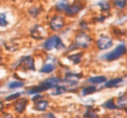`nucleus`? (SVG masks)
<instances>
[{"label":"nucleus","instance_id":"cd10ccee","mask_svg":"<svg viewBox=\"0 0 127 118\" xmlns=\"http://www.w3.org/2000/svg\"><path fill=\"white\" fill-rule=\"evenodd\" d=\"M84 117H87V118H97V115L95 113L90 111V110H87V113L84 114Z\"/></svg>","mask_w":127,"mask_h":118},{"label":"nucleus","instance_id":"20e7f679","mask_svg":"<svg viewBox=\"0 0 127 118\" xmlns=\"http://www.w3.org/2000/svg\"><path fill=\"white\" fill-rule=\"evenodd\" d=\"M18 66L25 70H32V71L35 70L34 59L30 56H25L22 58L21 60L19 61Z\"/></svg>","mask_w":127,"mask_h":118},{"label":"nucleus","instance_id":"f3484780","mask_svg":"<svg viewBox=\"0 0 127 118\" xmlns=\"http://www.w3.org/2000/svg\"><path fill=\"white\" fill-rule=\"evenodd\" d=\"M54 64H52V63H46L45 64L42 68L41 69V73H49L52 72L54 70Z\"/></svg>","mask_w":127,"mask_h":118},{"label":"nucleus","instance_id":"c85d7f7f","mask_svg":"<svg viewBox=\"0 0 127 118\" xmlns=\"http://www.w3.org/2000/svg\"><path fill=\"white\" fill-rule=\"evenodd\" d=\"M41 97V95H36V96H34V97H33V99H32V100H36L37 99H39V97Z\"/></svg>","mask_w":127,"mask_h":118},{"label":"nucleus","instance_id":"9b49d317","mask_svg":"<svg viewBox=\"0 0 127 118\" xmlns=\"http://www.w3.org/2000/svg\"><path fill=\"white\" fill-rule=\"evenodd\" d=\"M69 6V0H60L55 5V9L59 11L66 10V8Z\"/></svg>","mask_w":127,"mask_h":118},{"label":"nucleus","instance_id":"9d476101","mask_svg":"<svg viewBox=\"0 0 127 118\" xmlns=\"http://www.w3.org/2000/svg\"><path fill=\"white\" fill-rule=\"evenodd\" d=\"M80 10H81L80 6L76 4H74L72 5L69 6L65 11H66V14L68 15H74L76 14H77Z\"/></svg>","mask_w":127,"mask_h":118},{"label":"nucleus","instance_id":"f8f14e48","mask_svg":"<svg viewBox=\"0 0 127 118\" xmlns=\"http://www.w3.org/2000/svg\"><path fill=\"white\" fill-rule=\"evenodd\" d=\"M48 105H49V102L46 100H41L35 103L34 108L39 111H45L46 108L48 107Z\"/></svg>","mask_w":127,"mask_h":118},{"label":"nucleus","instance_id":"393cba45","mask_svg":"<svg viewBox=\"0 0 127 118\" xmlns=\"http://www.w3.org/2000/svg\"><path fill=\"white\" fill-rule=\"evenodd\" d=\"M98 5L100 6L101 9L104 10V11H106V10H108V9H110L109 4L108 2H106V1H101V2H99Z\"/></svg>","mask_w":127,"mask_h":118},{"label":"nucleus","instance_id":"4468645a","mask_svg":"<svg viewBox=\"0 0 127 118\" xmlns=\"http://www.w3.org/2000/svg\"><path fill=\"white\" fill-rule=\"evenodd\" d=\"M106 81V78L105 76H96V77H92L89 79V82L94 84H100Z\"/></svg>","mask_w":127,"mask_h":118},{"label":"nucleus","instance_id":"c756f323","mask_svg":"<svg viewBox=\"0 0 127 118\" xmlns=\"http://www.w3.org/2000/svg\"><path fill=\"white\" fill-rule=\"evenodd\" d=\"M3 107H4V106H3V103H2L1 102H0V111L3 109Z\"/></svg>","mask_w":127,"mask_h":118},{"label":"nucleus","instance_id":"bb28decb","mask_svg":"<svg viewBox=\"0 0 127 118\" xmlns=\"http://www.w3.org/2000/svg\"><path fill=\"white\" fill-rule=\"evenodd\" d=\"M21 95V93H14L11 95L8 96L6 97V100H14L16 98L19 97Z\"/></svg>","mask_w":127,"mask_h":118},{"label":"nucleus","instance_id":"0eeeda50","mask_svg":"<svg viewBox=\"0 0 127 118\" xmlns=\"http://www.w3.org/2000/svg\"><path fill=\"white\" fill-rule=\"evenodd\" d=\"M45 29L41 26H35L34 28L31 31V36L35 39H42L46 36Z\"/></svg>","mask_w":127,"mask_h":118},{"label":"nucleus","instance_id":"f257e3e1","mask_svg":"<svg viewBox=\"0 0 127 118\" xmlns=\"http://www.w3.org/2000/svg\"><path fill=\"white\" fill-rule=\"evenodd\" d=\"M127 49L125 45L124 44H120L115 49H114L112 51L104 55L102 58L104 60H106L108 61H112L119 58L120 57L124 56L127 53Z\"/></svg>","mask_w":127,"mask_h":118},{"label":"nucleus","instance_id":"5701e85b","mask_svg":"<svg viewBox=\"0 0 127 118\" xmlns=\"http://www.w3.org/2000/svg\"><path fill=\"white\" fill-rule=\"evenodd\" d=\"M8 25V22L6 21V14L4 13L0 14V26L5 27Z\"/></svg>","mask_w":127,"mask_h":118},{"label":"nucleus","instance_id":"423d86ee","mask_svg":"<svg viewBox=\"0 0 127 118\" xmlns=\"http://www.w3.org/2000/svg\"><path fill=\"white\" fill-rule=\"evenodd\" d=\"M64 26V20L61 16H55L50 22V27L54 31H58Z\"/></svg>","mask_w":127,"mask_h":118},{"label":"nucleus","instance_id":"7ed1b4c3","mask_svg":"<svg viewBox=\"0 0 127 118\" xmlns=\"http://www.w3.org/2000/svg\"><path fill=\"white\" fill-rule=\"evenodd\" d=\"M92 43V39L85 33H81L76 36L75 46L77 48H88Z\"/></svg>","mask_w":127,"mask_h":118},{"label":"nucleus","instance_id":"412c9836","mask_svg":"<svg viewBox=\"0 0 127 118\" xmlns=\"http://www.w3.org/2000/svg\"><path fill=\"white\" fill-rule=\"evenodd\" d=\"M102 106L105 108H106V109H109V110H114V109H116L118 107L114 104V102L113 99H109V100L104 102Z\"/></svg>","mask_w":127,"mask_h":118},{"label":"nucleus","instance_id":"a878e982","mask_svg":"<svg viewBox=\"0 0 127 118\" xmlns=\"http://www.w3.org/2000/svg\"><path fill=\"white\" fill-rule=\"evenodd\" d=\"M29 14L32 16V17H36L39 14V9H37V8H36V7H32V8H31L30 9H29Z\"/></svg>","mask_w":127,"mask_h":118},{"label":"nucleus","instance_id":"aec40b11","mask_svg":"<svg viewBox=\"0 0 127 118\" xmlns=\"http://www.w3.org/2000/svg\"><path fill=\"white\" fill-rule=\"evenodd\" d=\"M54 88V92H52V94L54 95H62L64 93H66V89L64 86H56Z\"/></svg>","mask_w":127,"mask_h":118},{"label":"nucleus","instance_id":"39448f33","mask_svg":"<svg viewBox=\"0 0 127 118\" xmlns=\"http://www.w3.org/2000/svg\"><path fill=\"white\" fill-rule=\"evenodd\" d=\"M113 45V41L109 37L102 36L97 41V46L100 50H106Z\"/></svg>","mask_w":127,"mask_h":118},{"label":"nucleus","instance_id":"b1692460","mask_svg":"<svg viewBox=\"0 0 127 118\" xmlns=\"http://www.w3.org/2000/svg\"><path fill=\"white\" fill-rule=\"evenodd\" d=\"M114 4L119 9H123L127 5L126 0H114Z\"/></svg>","mask_w":127,"mask_h":118},{"label":"nucleus","instance_id":"7c9ffc66","mask_svg":"<svg viewBox=\"0 0 127 118\" xmlns=\"http://www.w3.org/2000/svg\"><path fill=\"white\" fill-rule=\"evenodd\" d=\"M1 57L0 56V62H1Z\"/></svg>","mask_w":127,"mask_h":118},{"label":"nucleus","instance_id":"dca6fc26","mask_svg":"<svg viewBox=\"0 0 127 118\" xmlns=\"http://www.w3.org/2000/svg\"><path fill=\"white\" fill-rule=\"evenodd\" d=\"M121 81H122V78H117L110 80L109 81L106 83L105 87L106 88H113L114 86H116L119 83H120Z\"/></svg>","mask_w":127,"mask_h":118},{"label":"nucleus","instance_id":"1a4fd4ad","mask_svg":"<svg viewBox=\"0 0 127 118\" xmlns=\"http://www.w3.org/2000/svg\"><path fill=\"white\" fill-rule=\"evenodd\" d=\"M81 78V76H79V75L77 74H73V73H67L66 74V82H67L68 83H69L71 85H76L78 83L79 79Z\"/></svg>","mask_w":127,"mask_h":118},{"label":"nucleus","instance_id":"6e6552de","mask_svg":"<svg viewBox=\"0 0 127 118\" xmlns=\"http://www.w3.org/2000/svg\"><path fill=\"white\" fill-rule=\"evenodd\" d=\"M27 104V99H25V98L19 99L18 101L16 102V103L14 105V110L18 113H22L25 110Z\"/></svg>","mask_w":127,"mask_h":118},{"label":"nucleus","instance_id":"a211bd4d","mask_svg":"<svg viewBox=\"0 0 127 118\" xmlns=\"http://www.w3.org/2000/svg\"><path fill=\"white\" fill-rule=\"evenodd\" d=\"M127 105V95H124L118 98L117 100V107H124Z\"/></svg>","mask_w":127,"mask_h":118},{"label":"nucleus","instance_id":"2eb2a0df","mask_svg":"<svg viewBox=\"0 0 127 118\" xmlns=\"http://www.w3.org/2000/svg\"><path fill=\"white\" fill-rule=\"evenodd\" d=\"M82 57V53H78L76 54H73L68 56L69 60L71 61L72 63L75 65V64H78L81 62V58Z\"/></svg>","mask_w":127,"mask_h":118},{"label":"nucleus","instance_id":"4be33fe9","mask_svg":"<svg viewBox=\"0 0 127 118\" xmlns=\"http://www.w3.org/2000/svg\"><path fill=\"white\" fill-rule=\"evenodd\" d=\"M24 85V83L20 82V81H14L9 84V88L10 89H16V88H22Z\"/></svg>","mask_w":127,"mask_h":118},{"label":"nucleus","instance_id":"ddd939ff","mask_svg":"<svg viewBox=\"0 0 127 118\" xmlns=\"http://www.w3.org/2000/svg\"><path fill=\"white\" fill-rule=\"evenodd\" d=\"M44 81L51 87V88H55V87H56L57 85H58V84L60 83V80H59V78H58L57 77H51V78H49L45 80Z\"/></svg>","mask_w":127,"mask_h":118},{"label":"nucleus","instance_id":"6ab92c4d","mask_svg":"<svg viewBox=\"0 0 127 118\" xmlns=\"http://www.w3.org/2000/svg\"><path fill=\"white\" fill-rule=\"evenodd\" d=\"M96 90V88L95 86H89V87H87V88L83 89L82 92H81V94L84 96L88 95H90L92 93H94Z\"/></svg>","mask_w":127,"mask_h":118},{"label":"nucleus","instance_id":"f03ea898","mask_svg":"<svg viewBox=\"0 0 127 118\" xmlns=\"http://www.w3.org/2000/svg\"><path fill=\"white\" fill-rule=\"evenodd\" d=\"M44 46L45 49L48 50V51H50L54 48H56L57 49H62V48H64V47H65V46L62 43L61 39L57 36H53L52 37L49 38L45 41Z\"/></svg>","mask_w":127,"mask_h":118}]
</instances>
